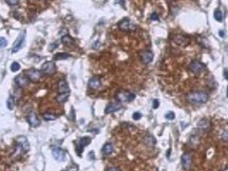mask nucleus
<instances>
[{"instance_id":"nucleus-4","label":"nucleus","mask_w":228,"mask_h":171,"mask_svg":"<svg viewBox=\"0 0 228 171\" xmlns=\"http://www.w3.org/2000/svg\"><path fill=\"white\" fill-rule=\"evenodd\" d=\"M118 29L121 31H124V32H130V31H133L135 29V27L132 25L131 20L129 18H124V19H121V21L118 22Z\"/></svg>"},{"instance_id":"nucleus-38","label":"nucleus","mask_w":228,"mask_h":171,"mask_svg":"<svg viewBox=\"0 0 228 171\" xmlns=\"http://www.w3.org/2000/svg\"><path fill=\"white\" fill-rule=\"evenodd\" d=\"M56 47H58V42H53V44L50 47V49H51V50H54Z\"/></svg>"},{"instance_id":"nucleus-23","label":"nucleus","mask_w":228,"mask_h":171,"mask_svg":"<svg viewBox=\"0 0 228 171\" xmlns=\"http://www.w3.org/2000/svg\"><path fill=\"white\" fill-rule=\"evenodd\" d=\"M90 143H91V138L88 137V136H83V137L79 138V141H78V144H79L80 146H83V148L88 146Z\"/></svg>"},{"instance_id":"nucleus-1","label":"nucleus","mask_w":228,"mask_h":171,"mask_svg":"<svg viewBox=\"0 0 228 171\" xmlns=\"http://www.w3.org/2000/svg\"><path fill=\"white\" fill-rule=\"evenodd\" d=\"M209 98V95L204 91H193L187 95V100L190 104H204Z\"/></svg>"},{"instance_id":"nucleus-39","label":"nucleus","mask_w":228,"mask_h":171,"mask_svg":"<svg viewBox=\"0 0 228 171\" xmlns=\"http://www.w3.org/2000/svg\"><path fill=\"white\" fill-rule=\"evenodd\" d=\"M107 171H121L118 168H115V167H111V168H109Z\"/></svg>"},{"instance_id":"nucleus-18","label":"nucleus","mask_w":228,"mask_h":171,"mask_svg":"<svg viewBox=\"0 0 228 171\" xmlns=\"http://www.w3.org/2000/svg\"><path fill=\"white\" fill-rule=\"evenodd\" d=\"M174 42L177 44H182V46H185V44H188L189 42V39L186 38L185 36L183 35H175L174 36V38H173Z\"/></svg>"},{"instance_id":"nucleus-2","label":"nucleus","mask_w":228,"mask_h":171,"mask_svg":"<svg viewBox=\"0 0 228 171\" xmlns=\"http://www.w3.org/2000/svg\"><path fill=\"white\" fill-rule=\"evenodd\" d=\"M15 144H16V152L17 154L20 153H25L30 150V144H29L28 138L23 135H20L15 139Z\"/></svg>"},{"instance_id":"nucleus-12","label":"nucleus","mask_w":228,"mask_h":171,"mask_svg":"<svg viewBox=\"0 0 228 171\" xmlns=\"http://www.w3.org/2000/svg\"><path fill=\"white\" fill-rule=\"evenodd\" d=\"M52 154H53V157L55 158L57 162H62L65 160L66 158V151L62 150L61 148H53L52 150Z\"/></svg>"},{"instance_id":"nucleus-29","label":"nucleus","mask_w":228,"mask_h":171,"mask_svg":"<svg viewBox=\"0 0 228 171\" xmlns=\"http://www.w3.org/2000/svg\"><path fill=\"white\" fill-rule=\"evenodd\" d=\"M165 117H166V119H168V121H173V119L175 118V114H174V112L170 111V112H168V113L165 114Z\"/></svg>"},{"instance_id":"nucleus-33","label":"nucleus","mask_w":228,"mask_h":171,"mask_svg":"<svg viewBox=\"0 0 228 171\" xmlns=\"http://www.w3.org/2000/svg\"><path fill=\"white\" fill-rule=\"evenodd\" d=\"M222 138L224 139V141H228V129H226L224 132L222 133Z\"/></svg>"},{"instance_id":"nucleus-13","label":"nucleus","mask_w":228,"mask_h":171,"mask_svg":"<svg viewBox=\"0 0 228 171\" xmlns=\"http://www.w3.org/2000/svg\"><path fill=\"white\" fill-rule=\"evenodd\" d=\"M29 83H30V79H29L28 76L25 74L17 75L16 77H15V83H16L18 87H20V88H23L25 86H28Z\"/></svg>"},{"instance_id":"nucleus-19","label":"nucleus","mask_w":228,"mask_h":171,"mask_svg":"<svg viewBox=\"0 0 228 171\" xmlns=\"http://www.w3.org/2000/svg\"><path fill=\"white\" fill-rule=\"evenodd\" d=\"M102 152L104 155H110L113 152V145L111 143H106L102 147Z\"/></svg>"},{"instance_id":"nucleus-15","label":"nucleus","mask_w":228,"mask_h":171,"mask_svg":"<svg viewBox=\"0 0 228 171\" xmlns=\"http://www.w3.org/2000/svg\"><path fill=\"white\" fill-rule=\"evenodd\" d=\"M210 127H211L210 121H209V119H206V118L201 119V121H199V124H198L199 130L202 131V132H207V131L210 129Z\"/></svg>"},{"instance_id":"nucleus-28","label":"nucleus","mask_w":228,"mask_h":171,"mask_svg":"<svg viewBox=\"0 0 228 171\" xmlns=\"http://www.w3.org/2000/svg\"><path fill=\"white\" fill-rule=\"evenodd\" d=\"M19 69H20V64H18L17 61H14V62L11 64V71L12 72H17Z\"/></svg>"},{"instance_id":"nucleus-44","label":"nucleus","mask_w":228,"mask_h":171,"mask_svg":"<svg viewBox=\"0 0 228 171\" xmlns=\"http://www.w3.org/2000/svg\"><path fill=\"white\" fill-rule=\"evenodd\" d=\"M63 171H69V169H67V170H63Z\"/></svg>"},{"instance_id":"nucleus-41","label":"nucleus","mask_w":228,"mask_h":171,"mask_svg":"<svg viewBox=\"0 0 228 171\" xmlns=\"http://www.w3.org/2000/svg\"><path fill=\"white\" fill-rule=\"evenodd\" d=\"M220 36L221 37H224V32L223 31H220Z\"/></svg>"},{"instance_id":"nucleus-8","label":"nucleus","mask_w":228,"mask_h":171,"mask_svg":"<svg viewBox=\"0 0 228 171\" xmlns=\"http://www.w3.org/2000/svg\"><path fill=\"white\" fill-rule=\"evenodd\" d=\"M25 75L28 76L30 80L36 83V81H38V80L41 78L42 73H41V71H39V70H37V69H30L25 72Z\"/></svg>"},{"instance_id":"nucleus-24","label":"nucleus","mask_w":228,"mask_h":171,"mask_svg":"<svg viewBox=\"0 0 228 171\" xmlns=\"http://www.w3.org/2000/svg\"><path fill=\"white\" fill-rule=\"evenodd\" d=\"M42 117H43V119H46V121H53L56 119V115L51 113V112H46V113H43Z\"/></svg>"},{"instance_id":"nucleus-43","label":"nucleus","mask_w":228,"mask_h":171,"mask_svg":"<svg viewBox=\"0 0 228 171\" xmlns=\"http://www.w3.org/2000/svg\"><path fill=\"white\" fill-rule=\"evenodd\" d=\"M227 98H228V88H227Z\"/></svg>"},{"instance_id":"nucleus-20","label":"nucleus","mask_w":228,"mask_h":171,"mask_svg":"<svg viewBox=\"0 0 228 171\" xmlns=\"http://www.w3.org/2000/svg\"><path fill=\"white\" fill-rule=\"evenodd\" d=\"M61 41H62V43L65 44V46H72V44L74 43V39L72 38L70 35H62V37H61Z\"/></svg>"},{"instance_id":"nucleus-14","label":"nucleus","mask_w":228,"mask_h":171,"mask_svg":"<svg viewBox=\"0 0 228 171\" xmlns=\"http://www.w3.org/2000/svg\"><path fill=\"white\" fill-rule=\"evenodd\" d=\"M140 59H142V61H143L145 64H150L152 60H153V53L151 52V51H143V52H140Z\"/></svg>"},{"instance_id":"nucleus-30","label":"nucleus","mask_w":228,"mask_h":171,"mask_svg":"<svg viewBox=\"0 0 228 171\" xmlns=\"http://www.w3.org/2000/svg\"><path fill=\"white\" fill-rule=\"evenodd\" d=\"M8 44V40L4 37H0V48H6Z\"/></svg>"},{"instance_id":"nucleus-11","label":"nucleus","mask_w":228,"mask_h":171,"mask_svg":"<svg viewBox=\"0 0 228 171\" xmlns=\"http://www.w3.org/2000/svg\"><path fill=\"white\" fill-rule=\"evenodd\" d=\"M121 108V102H118V100H114V102H110L108 104V106L106 107V113L109 114V113H113V112H115V111L119 110Z\"/></svg>"},{"instance_id":"nucleus-27","label":"nucleus","mask_w":228,"mask_h":171,"mask_svg":"<svg viewBox=\"0 0 228 171\" xmlns=\"http://www.w3.org/2000/svg\"><path fill=\"white\" fill-rule=\"evenodd\" d=\"M75 150H76L77 155H78V156H81V153H83V147L80 146L79 144L77 143L76 145H75Z\"/></svg>"},{"instance_id":"nucleus-21","label":"nucleus","mask_w":228,"mask_h":171,"mask_svg":"<svg viewBox=\"0 0 228 171\" xmlns=\"http://www.w3.org/2000/svg\"><path fill=\"white\" fill-rule=\"evenodd\" d=\"M70 57H71V55L68 54V53H57V54L54 55L53 59L54 60H65V59H68Z\"/></svg>"},{"instance_id":"nucleus-42","label":"nucleus","mask_w":228,"mask_h":171,"mask_svg":"<svg viewBox=\"0 0 228 171\" xmlns=\"http://www.w3.org/2000/svg\"><path fill=\"white\" fill-rule=\"evenodd\" d=\"M223 171H228V168H226L225 170H223Z\"/></svg>"},{"instance_id":"nucleus-3","label":"nucleus","mask_w":228,"mask_h":171,"mask_svg":"<svg viewBox=\"0 0 228 171\" xmlns=\"http://www.w3.org/2000/svg\"><path fill=\"white\" fill-rule=\"evenodd\" d=\"M116 100L121 102H129L135 98V94L131 93L128 91H119L117 92V94L115 95Z\"/></svg>"},{"instance_id":"nucleus-6","label":"nucleus","mask_w":228,"mask_h":171,"mask_svg":"<svg viewBox=\"0 0 228 171\" xmlns=\"http://www.w3.org/2000/svg\"><path fill=\"white\" fill-rule=\"evenodd\" d=\"M181 163H182V166H183V168H184L185 170L190 169L191 164H192V154H191L190 152H185L184 154L182 155Z\"/></svg>"},{"instance_id":"nucleus-22","label":"nucleus","mask_w":228,"mask_h":171,"mask_svg":"<svg viewBox=\"0 0 228 171\" xmlns=\"http://www.w3.org/2000/svg\"><path fill=\"white\" fill-rule=\"evenodd\" d=\"M69 98V93H59L56 97V100H57L58 102H60V104H63V102H66V100Z\"/></svg>"},{"instance_id":"nucleus-16","label":"nucleus","mask_w":228,"mask_h":171,"mask_svg":"<svg viewBox=\"0 0 228 171\" xmlns=\"http://www.w3.org/2000/svg\"><path fill=\"white\" fill-rule=\"evenodd\" d=\"M58 92L59 93H70V88L65 79L59 80L58 83Z\"/></svg>"},{"instance_id":"nucleus-25","label":"nucleus","mask_w":228,"mask_h":171,"mask_svg":"<svg viewBox=\"0 0 228 171\" xmlns=\"http://www.w3.org/2000/svg\"><path fill=\"white\" fill-rule=\"evenodd\" d=\"M213 16H214V18H215V20H217V21L221 22L223 20V13H222V11H221V10H219V8H217V10L214 11Z\"/></svg>"},{"instance_id":"nucleus-5","label":"nucleus","mask_w":228,"mask_h":171,"mask_svg":"<svg viewBox=\"0 0 228 171\" xmlns=\"http://www.w3.org/2000/svg\"><path fill=\"white\" fill-rule=\"evenodd\" d=\"M56 72V66L54 61H47L41 67V73L44 75H52Z\"/></svg>"},{"instance_id":"nucleus-34","label":"nucleus","mask_w":228,"mask_h":171,"mask_svg":"<svg viewBox=\"0 0 228 171\" xmlns=\"http://www.w3.org/2000/svg\"><path fill=\"white\" fill-rule=\"evenodd\" d=\"M150 19H151V20H159V15H157L156 13L154 12L153 14H152L151 16H150Z\"/></svg>"},{"instance_id":"nucleus-31","label":"nucleus","mask_w":228,"mask_h":171,"mask_svg":"<svg viewBox=\"0 0 228 171\" xmlns=\"http://www.w3.org/2000/svg\"><path fill=\"white\" fill-rule=\"evenodd\" d=\"M6 1L8 6H15L19 3V0H6Z\"/></svg>"},{"instance_id":"nucleus-17","label":"nucleus","mask_w":228,"mask_h":171,"mask_svg":"<svg viewBox=\"0 0 228 171\" xmlns=\"http://www.w3.org/2000/svg\"><path fill=\"white\" fill-rule=\"evenodd\" d=\"M100 86H102V81H100V78L97 77V76H94L89 80V87L91 89L95 90V89H98Z\"/></svg>"},{"instance_id":"nucleus-7","label":"nucleus","mask_w":228,"mask_h":171,"mask_svg":"<svg viewBox=\"0 0 228 171\" xmlns=\"http://www.w3.org/2000/svg\"><path fill=\"white\" fill-rule=\"evenodd\" d=\"M25 32H22V33H20L19 37L15 40L14 46H13V48H12V52L13 53L18 52V51L23 47V44H25Z\"/></svg>"},{"instance_id":"nucleus-9","label":"nucleus","mask_w":228,"mask_h":171,"mask_svg":"<svg viewBox=\"0 0 228 171\" xmlns=\"http://www.w3.org/2000/svg\"><path fill=\"white\" fill-rule=\"evenodd\" d=\"M204 68H205V66L200 60H192L189 64V70L193 73H195V74L201 73L204 70Z\"/></svg>"},{"instance_id":"nucleus-37","label":"nucleus","mask_w":228,"mask_h":171,"mask_svg":"<svg viewBox=\"0 0 228 171\" xmlns=\"http://www.w3.org/2000/svg\"><path fill=\"white\" fill-rule=\"evenodd\" d=\"M99 47H100V42H99V41H95L93 46H92V48H93V49H97V48H99Z\"/></svg>"},{"instance_id":"nucleus-26","label":"nucleus","mask_w":228,"mask_h":171,"mask_svg":"<svg viewBox=\"0 0 228 171\" xmlns=\"http://www.w3.org/2000/svg\"><path fill=\"white\" fill-rule=\"evenodd\" d=\"M6 106H8V110H13L14 109V106H15V100L13 96H10L8 97V102H6Z\"/></svg>"},{"instance_id":"nucleus-35","label":"nucleus","mask_w":228,"mask_h":171,"mask_svg":"<svg viewBox=\"0 0 228 171\" xmlns=\"http://www.w3.org/2000/svg\"><path fill=\"white\" fill-rule=\"evenodd\" d=\"M153 109H157L159 108V100H153Z\"/></svg>"},{"instance_id":"nucleus-36","label":"nucleus","mask_w":228,"mask_h":171,"mask_svg":"<svg viewBox=\"0 0 228 171\" xmlns=\"http://www.w3.org/2000/svg\"><path fill=\"white\" fill-rule=\"evenodd\" d=\"M115 2L118 3V4H121L123 8H125V0H115Z\"/></svg>"},{"instance_id":"nucleus-32","label":"nucleus","mask_w":228,"mask_h":171,"mask_svg":"<svg viewBox=\"0 0 228 171\" xmlns=\"http://www.w3.org/2000/svg\"><path fill=\"white\" fill-rule=\"evenodd\" d=\"M132 117H133V119H135V121H138V119L142 118V113H140V112H134L133 115H132Z\"/></svg>"},{"instance_id":"nucleus-10","label":"nucleus","mask_w":228,"mask_h":171,"mask_svg":"<svg viewBox=\"0 0 228 171\" xmlns=\"http://www.w3.org/2000/svg\"><path fill=\"white\" fill-rule=\"evenodd\" d=\"M27 121H28L29 125H30L31 127H37L40 124L38 116H37V114L34 111H30L29 112V114L27 115Z\"/></svg>"},{"instance_id":"nucleus-40","label":"nucleus","mask_w":228,"mask_h":171,"mask_svg":"<svg viewBox=\"0 0 228 171\" xmlns=\"http://www.w3.org/2000/svg\"><path fill=\"white\" fill-rule=\"evenodd\" d=\"M224 77H225L226 79L228 80V70L227 69L224 70Z\"/></svg>"}]
</instances>
